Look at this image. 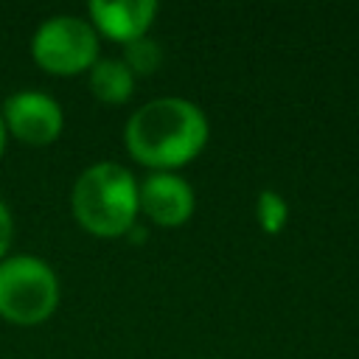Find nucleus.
Masks as SVG:
<instances>
[{
  "instance_id": "nucleus-11",
  "label": "nucleus",
  "mask_w": 359,
  "mask_h": 359,
  "mask_svg": "<svg viewBox=\"0 0 359 359\" xmlns=\"http://www.w3.org/2000/svg\"><path fill=\"white\" fill-rule=\"evenodd\" d=\"M11 238H14L11 210H8V205H6L3 196H0V261L6 258V252H8V247H11Z\"/></svg>"
},
{
  "instance_id": "nucleus-8",
  "label": "nucleus",
  "mask_w": 359,
  "mask_h": 359,
  "mask_svg": "<svg viewBox=\"0 0 359 359\" xmlns=\"http://www.w3.org/2000/svg\"><path fill=\"white\" fill-rule=\"evenodd\" d=\"M90 90L104 104H123L135 93V73L123 59H98L90 67Z\"/></svg>"
},
{
  "instance_id": "nucleus-2",
  "label": "nucleus",
  "mask_w": 359,
  "mask_h": 359,
  "mask_svg": "<svg viewBox=\"0 0 359 359\" xmlns=\"http://www.w3.org/2000/svg\"><path fill=\"white\" fill-rule=\"evenodd\" d=\"M70 210L73 219L93 236H126L140 213L135 174L112 160L87 165L73 182Z\"/></svg>"
},
{
  "instance_id": "nucleus-6",
  "label": "nucleus",
  "mask_w": 359,
  "mask_h": 359,
  "mask_svg": "<svg viewBox=\"0 0 359 359\" xmlns=\"http://www.w3.org/2000/svg\"><path fill=\"white\" fill-rule=\"evenodd\" d=\"M194 205V188L174 171H151L143 182H137V208L160 227L185 224Z\"/></svg>"
},
{
  "instance_id": "nucleus-5",
  "label": "nucleus",
  "mask_w": 359,
  "mask_h": 359,
  "mask_svg": "<svg viewBox=\"0 0 359 359\" xmlns=\"http://www.w3.org/2000/svg\"><path fill=\"white\" fill-rule=\"evenodd\" d=\"M3 123L11 137L28 146H48L62 135V104L42 90H20L3 101Z\"/></svg>"
},
{
  "instance_id": "nucleus-9",
  "label": "nucleus",
  "mask_w": 359,
  "mask_h": 359,
  "mask_svg": "<svg viewBox=\"0 0 359 359\" xmlns=\"http://www.w3.org/2000/svg\"><path fill=\"white\" fill-rule=\"evenodd\" d=\"M160 62H163V50L151 36L132 39L123 48V65L132 73H154L160 67Z\"/></svg>"
},
{
  "instance_id": "nucleus-3",
  "label": "nucleus",
  "mask_w": 359,
  "mask_h": 359,
  "mask_svg": "<svg viewBox=\"0 0 359 359\" xmlns=\"http://www.w3.org/2000/svg\"><path fill=\"white\" fill-rule=\"evenodd\" d=\"M59 306V278L36 255H8L0 261V317L14 325L45 323Z\"/></svg>"
},
{
  "instance_id": "nucleus-10",
  "label": "nucleus",
  "mask_w": 359,
  "mask_h": 359,
  "mask_svg": "<svg viewBox=\"0 0 359 359\" xmlns=\"http://www.w3.org/2000/svg\"><path fill=\"white\" fill-rule=\"evenodd\" d=\"M258 219L269 233H278L286 222V202L275 191H264L258 196Z\"/></svg>"
},
{
  "instance_id": "nucleus-7",
  "label": "nucleus",
  "mask_w": 359,
  "mask_h": 359,
  "mask_svg": "<svg viewBox=\"0 0 359 359\" xmlns=\"http://www.w3.org/2000/svg\"><path fill=\"white\" fill-rule=\"evenodd\" d=\"M90 25L115 39V42H132L146 36L149 25L157 17V3L154 0H93L87 6Z\"/></svg>"
},
{
  "instance_id": "nucleus-4",
  "label": "nucleus",
  "mask_w": 359,
  "mask_h": 359,
  "mask_svg": "<svg viewBox=\"0 0 359 359\" xmlns=\"http://www.w3.org/2000/svg\"><path fill=\"white\" fill-rule=\"evenodd\" d=\"M31 56L53 76H76L98 62V31L76 14H53L34 31Z\"/></svg>"
},
{
  "instance_id": "nucleus-1",
  "label": "nucleus",
  "mask_w": 359,
  "mask_h": 359,
  "mask_svg": "<svg viewBox=\"0 0 359 359\" xmlns=\"http://www.w3.org/2000/svg\"><path fill=\"white\" fill-rule=\"evenodd\" d=\"M208 132V118L194 101L165 95L146 101L129 115L123 143L140 165H149L151 171H174L205 149Z\"/></svg>"
},
{
  "instance_id": "nucleus-12",
  "label": "nucleus",
  "mask_w": 359,
  "mask_h": 359,
  "mask_svg": "<svg viewBox=\"0 0 359 359\" xmlns=\"http://www.w3.org/2000/svg\"><path fill=\"white\" fill-rule=\"evenodd\" d=\"M6 137H8V132H6V123H3V115H0V154L6 149Z\"/></svg>"
}]
</instances>
